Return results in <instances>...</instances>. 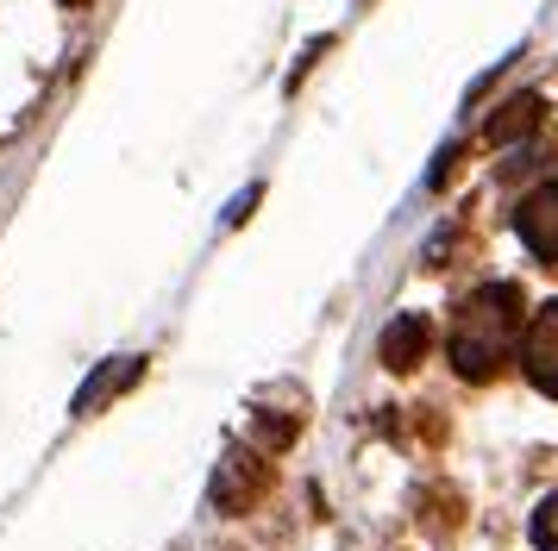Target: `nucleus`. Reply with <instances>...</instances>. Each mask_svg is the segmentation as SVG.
<instances>
[{"instance_id":"obj_2","label":"nucleus","mask_w":558,"mask_h":551,"mask_svg":"<svg viewBox=\"0 0 558 551\" xmlns=\"http://www.w3.org/2000/svg\"><path fill=\"white\" fill-rule=\"evenodd\" d=\"M521 370L539 395H558V301H546L527 320V339H521Z\"/></svg>"},{"instance_id":"obj_4","label":"nucleus","mask_w":558,"mask_h":551,"mask_svg":"<svg viewBox=\"0 0 558 551\" xmlns=\"http://www.w3.org/2000/svg\"><path fill=\"white\" fill-rule=\"evenodd\" d=\"M257 489H264V464H257L252 451H232L227 464H220V476H214V501L227 514H245L257 501Z\"/></svg>"},{"instance_id":"obj_1","label":"nucleus","mask_w":558,"mask_h":551,"mask_svg":"<svg viewBox=\"0 0 558 551\" xmlns=\"http://www.w3.org/2000/svg\"><path fill=\"white\" fill-rule=\"evenodd\" d=\"M521 345V289L514 282H483L458 301L452 314V364L464 382H489Z\"/></svg>"},{"instance_id":"obj_5","label":"nucleus","mask_w":558,"mask_h":551,"mask_svg":"<svg viewBox=\"0 0 558 551\" xmlns=\"http://www.w3.org/2000/svg\"><path fill=\"white\" fill-rule=\"evenodd\" d=\"M427 320H421V314H402V320H389L383 326V345H377V357H383V370H414V364H421V357H427Z\"/></svg>"},{"instance_id":"obj_8","label":"nucleus","mask_w":558,"mask_h":551,"mask_svg":"<svg viewBox=\"0 0 558 551\" xmlns=\"http://www.w3.org/2000/svg\"><path fill=\"white\" fill-rule=\"evenodd\" d=\"M63 7H82V0H63Z\"/></svg>"},{"instance_id":"obj_6","label":"nucleus","mask_w":558,"mask_h":551,"mask_svg":"<svg viewBox=\"0 0 558 551\" xmlns=\"http://www.w3.org/2000/svg\"><path fill=\"white\" fill-rule=\"evenodd\" d=\"M533 120H539V100H533V95L508 100L502 113L489 120V145H508V138H521V132H533Z\"/></svg>"},{"instance_id":"obj_7","label":"nucleus","mask_w":558,"mask_h":551,"mask_svg":"<svg viewBox=\"0 0 558 551\" xmlns=\"http://www.w3.org/2000/svg\"><path fill=\"white\" fill-rule=\"evenodd\" d=\"M533 546H539V551H558V495L539 501V514H533Z\"/></svg>"},{"instance_id":"obj_3","label":"nucleus","mask_w":558,"mask_h":551,"mask_svg":"<svg viewBox=\"0 0 558 551\" xmlns=\"http://www.w3.org/2000/svg\"><path fill=\"white\" fill-rule=\"evenodd\" d=\"M514 232H521V245H527L533 257L558 264V175L539 182V188L514 207Z\"/></svg>"}]
</instances>
